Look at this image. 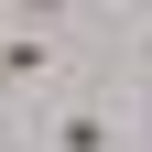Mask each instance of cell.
Returning <instances> with one entry per match:
<instances>
[{"instance_id":"6da1fadb","label":"cell","mask_w":152,"mask_h":152,"mask_svg":"<svg viewBox=\"0 0 152 152\" xmlns=\"http://www.w3.org/2000/svg\"><path fill=\"white\" fill-rule=\"evenodd\" d=\"M44 76H54V33L11 22V33H0V98H22V87H44Z\"/></svg>"},{"instance_id":"7a4b0ae2","label":"cell","mask_w":152,"mask_h":152,"mask_svg":"<svg viewBox=\"0 0 152 152\" xmlns=\"http://www.w3.org/2000/svg\"><path fill=\"white\" fill-rule=\"evenodd\" d=\"M44 152H109V109H54Z\"/></svg>"},{"instance_id":"3957f363","label":"cell","mask_w":152,"mask_h":152,"mask_svg":"<svg viewBox=\"0 0 152 152\" xmlns=\"http://www.w3.org/2000/svg\"><path fill=\"white\" fill-rule=\"evenodd\" d=\"M0 11H11V22H33V33H44V22H65L76 0H0Z\"/></svg>"},{"instance_id":"277c9868","label":"cell","mask_w":152,"mask_h":152,"mask_svg":"<svg viewBox=\"0 0 152 152\" xmlns=\"http://www.w3.org/2000/svg\"><path fill=\"white\" fill-rule=\"evenodd\" d=\"M130 65H152V22H141V44H130Z\"/></svg>"}]
</instances>
